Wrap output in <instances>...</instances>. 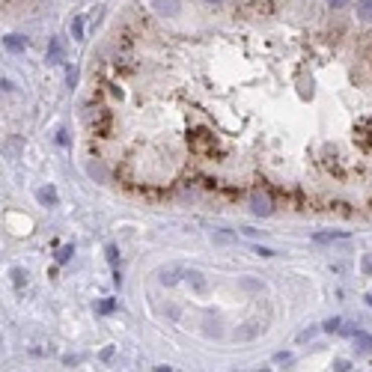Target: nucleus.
<instances>
[{
    "label": "nucleus",
    "mask_w": 372,
    "mask_h": 372,
    "mask_svg": "<svg viewBox=\"0 0 372 372\" xmlns=\"http://www.w3.org/2000/svg\"><path fill=\"white\" fill-rule=\"evenodd\" d=\"M113 310H116V301H113V298H104V301H99V313H102V316L113 313Z\"/></svg>",
    "instance_id": "12"
},
{
    "label": "nucleus",
    "mask_w": 372,
    "mask_h": 372,
    "mask_svg": "<svg viewBox=\"0 0 372 372\" xmlns=\"http://www.w3.org/2000/svg\"><path fill=\"white\" fill-rule=\"evenodd\" d=\"M339 238H348V233H339V230H334V233H316V236H313V241L325 244V241H339Z\"/></svg>",
    "instance_id": "6"
},
{
    "label": "nucleus",
    "mask_w": 372,
    "mask_h": 372,
    "mask_svg": "<svg viewBox=\"0 0 372 372\" xmlns=\"http://www.w3.org/2000/svg\"><path fill=\"white\" fill-rule=\"evenodd\" d=\"M348 366H351L348 360H337V363H334V369L337 372H348Z\"/></svg>",
    "instance_id": "19"
},
{
    "label": "nucleus",
    "mask_w": 372,
    "mask_h": 372,
    "mask_svg": "<svg viewBox=\"0 0 372 372\" xmlns=\"http://www.w3.org/2000/svg\"><path fill=\"white\" fill-rule=\"evenodd\" d=\"M48 63H63V42H60V39H51V48H48Z\"/></svg>",
    "instance_id": "3"
},
{
    "label": "nucleus",
    "mask_w": 372,
    "mask_h": 372,
    "mask_svg": "<svg viewBox=\"0 0 372 372\" xmlns=\"http://www.w3.org/2000/svg\"><path fill=\"white\" fill-rule=\"evenodd\" d=\"M354 345H357L360 354H366V351H372V337L363 334V331H357V334H354Z\"/></svg>",
    "instance_id": "4"
},
{
    "label": "nucleus",
    "mask_w": 372,
    "mask_h": 372,
    "mask_svg": "<svg viewBox=\"0 0 372 372\" xmlns=\"http://www.w3.org/2000/svg\"><path fill=\"white\" fill-rule=\"evenodd\" d=\"M274 360H277V363H292V354H289V351H280Z\"/></svg>",
    "instance_id": "17"
},
{
    "label": "nucleus",
    "mask_w": 372,
    "mask_h": 372,
    "mask_svg": "<svg viewBox=\"0 0 372 372\" xmlns=\"http://www.w3.org/2000/svg\"><path fill=\"white\" fill-rule=\"evenodd\" d=\"M75 81H78V71H75V68H68V87H75Z\"/></svg>",
    "instance_id": "21"
},
{
    "label": "nucleus",
    "mask_w": 372,
    "mask_h": 372,
    "mask_svg": "<svg viewBox=\"0 0 372 372\" xmlns=\"http://www.w3.org/2000/svg\"><path fill=\"white\" fill-rule=\"evenodd\" d=\"M6 48H9V51H24V48H27V39H21V36H6Z\"/></svg>",
    "instance_id": "9"
},
{
    "label": "nucleus",
    "mask_w": 372,
    "mask_h": 372,
    "mask_svg": "<svg viewBox=\"0 0 372 372\" xmlns=\"http://www.w3.org/2000/svg\"><path fill=\"white\" fill-rule=\"evenodd\" d=\"M339 328H342V319H328V322H325V331H328V334H334Z\"/></svg>",
    "instance_id": "13"
},
{
    "label": "nucleus",
    "mask_w": 372,
    "mask_h": 372,
    "mask_svg": "<svg viewBox=\"0 0 372 372\" xmlns=\"http://www.w3.org/2000/svg\"><path fill=\"white\" fill-rule=\"evenodd\" d=\"M107 262L116 265V247H113V244H107Z\"/></svg>",
    "instance_id": "16"
},
{
    "label": "nucleus",
    "mask_w": 372,
    "mask_h": 372,
    "mask_svg": "<svg viewBox=\"0 0 372 372\" xmlns=\"http://www.w3.org/2000/svg\"><path fill=\"white\" fill-rule=\"evenodd\" d=\"M253 253H259V256H274V250H268V247H256Z\"/></svg>",
    "instance_id": "20"
},
{
    "label": "nucleus",
    "mask_w": 372,
    "mask_h": 372,
    "mask_svg": "<svg viewBox=\"0 0 372 372\" xmlns=\"http://www.w3.org/2000/svg\"><path fill=\"white\" fill-rule=\"evenodd\" d=\"M357 18L372 21V0H357Z\"/></svg>",
    "instance_id": "8"
},
{
    "label": "nucleus",
    "mask_w": 372,
    "mask_h": 372,
    "mask_svg": "<svg viewBox=\"0 0 372 372\" xmlns=\"http://www.w3.org/2000/svg\"><path fill=\"white\" fill-rule=\"evenodd\" d=\"M152 3H155V9L164 12V15H176V12H179V0H152Z\"/></svg>",
    "instance_id": "5"
},
{
    "label": "nucleus",
    "mask_w": 372,
    "mask_h": 372,
    "mask_svg": "<svg viewBox=\"0 0 372 372\" xmlns=\"http://www.w3.org/2000/svg\"><path fill=\"white\" fill-rule=\"evenodd\" d=\"M208 3H220V0H208Z\"/></svg>",
    "instance_id": "24"
},
{
    "label": "nucleus",
    "mask_w": 372,
    "mask_h": 372,
    "mask_svg": "<svg viewBox=\"0 0 372 372\" xmlns=\"http://www.w3.org/2000/svg\"><path fill=\"white\" fill-rule=\"evenodd\" d=\"M155 372H173V369H170V366H158Z\"/></svg>",
    "instance_id": "22"
},
{
    "label": "nucleus",
    "mask_w": 372,
    "mask_h": 372,
    "mask_svg": "<svg viewBox=\"0 0 372 372\" xmlns=\"http://www.w3.org/2000/svg\"><path fill=\"white\" fill-rule=\"evenodd\" d=\"M328 6H331V9H345L348 0H328Z\"/></svg>",
    "instance_id": "18"
},
{
    "label": "nucleus",
    "mask_w": 372,
    "mask_h": 372,
    "mask_svg": "<svg viewBox=\"0 0 372 372\" xmlns=\"http://www.w3.org/2000/svg\"><path fill=\"white\" fill-rule=\"evenodd\" d=\"M250 208H253V214H259V217H268L271 211H274V203H271L268 194H262V191H253V197H250Z\"/></svg>",
    "instance_id": "1"
},
{
    "label": "nucleus",
    "mask_w": 372,
    "mask_h": 372,
    "mask_svg": "<svg viewBox=\"0 0 372 372\" xmlns=\"http://www.w3.org/2000/svg\"><path fill=\"white\" fill-rule=\"evenodd\" d=\"M71 253H75L71 247H63V250L57 253V262H68V256H71Z\"/></svg>",
    "instance_id": "15"
},
{
    "label": "nucleus",
    "mask_w": 372,
    "mask_h": 372,
    "mask_svg": "<svg viewBox=\"0 0 372 372\" xmlns=\"http://www.w3.org/2000/svg\"><path fill=\"white\" fill-rule=\"evenodd\" d=\"M176 274H179V268H161V271H158V277H161V283H167V286H173V283L179 280Z\"/></svg>",
    "instance_id": "10"
},
{
    "label": "nucleus",
    "mask_w": 372,
    "mask_h": 372,
    "mask_svg": "<svg viewBox=\"0 0 372 372\" xmlns=\"http://www.w3.org/2000/svg\"><path fill=\"white\" fill-rule=\"evenodd\" d=\"M316 334H319V328H307V331H301V334H298V342H307V339H313Z\"/></svg>",
    "instance_id": "14"
},
{
    "label": "nucleus",
    "mask_w": 372,
    "mask_h": 372,
    "mask_svg": "<svg viewBox=\"0 0 372 372\" xmlns=\"http://www.w3.org/2000/svg\"><path fill=\"white\" fill-rule=\"evenodd\" d=\"M39 200L45 205H57V191L48 185V188H39Z\"/></svg>",
    "instance_id": "7"
},
{
    "label": "nucleus",
    "mask_w": 372,
    "mask_h": 372,
    "mask_svg": "<svg viewBox=\"0 0 372 372\" xmlns=\"http://www.w3.org/2000/svg\"><path fill=\"white\" fill-rule=\"evenodd\" d=\"M259 372H268V369H259Z\"/></svg>",
    "instance_id": "25"
},
{
    "label": "nucleus",
    "mask_w": 372,
    "mask_h": 372,
    "mask_svg": "<svg viewBox=\"0 0 372 372\" xmlns=\"http://www.w3.org/2000/svg\"><path fill=\"white\" fill-rule=\"evenodd\" d=\"M366 304H369V307H372V289H369V295H366Z\"/></svg>",
    "instance_id": "23"
},
{
    "label": "nucleus",
    "mask_w": 372,
    "mask_h": 372,
    "mask_svg": "<svg viewBox=\"0 0 372 372\" xmlns=\"http://www.w3.org/2000/svg\"><path fill=\"white\" fill-rule=\"evenodd\" d=\"M71 33H75L78 42L84 39V18H81V15H75V21H71Z\"/></svg>",
    "instance_id": "11"
},
{
    "label": "nucleus",
    "mask_w": 372,
    "mask_h": 372,
    "mask_svg": "<svg viewBox=\"0 0 372 372\" xmlns=\"http://www.w3.org/2000/svg\"><path fill=\"white\" fill-rule=\"evenodd\" d=\"M259 331H262V322H247L241 331H236V339H253Z\"/></svg>",
    "instance_id": "2"
}]
</instances>
